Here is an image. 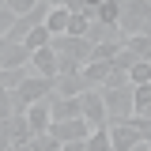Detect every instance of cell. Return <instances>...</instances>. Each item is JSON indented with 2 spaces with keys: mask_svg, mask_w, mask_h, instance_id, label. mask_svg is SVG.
Instances as JSON below:
<instances>
[{
  "mask_svg": "<svg viewBox=\"0 0 151 151\" xmlns=\"http://www.w3.org/2000/svg\"><path fill=\"white\" fill-rule=\"evenodd\" d=\"M102 98H106V121H110V125L132 121V113H136V102H132V83H129V87H110V91H102Z\"/></svg>",
  "mask_w": 151,
  "mask_h": 151,
  "instance_id": "obj_3",
  "label": "cell"
},
{
  "mask_svg": "<svg viewBox=\"0 0 151 151\" xmlns=\"http://www.w3.org/2000/svg\"><path fill=\"white\" fill-rule=\"evenodd\" d=\"M129 151H151V144H147V140H136V144H132Z\"/></svg>",
  "mask_w": 151,
  "mask_h": 151,
  "instance_id": "obj_31",
  "label": "cell"
},
{
  "mask_svg": "<svg viewBox=\"0 0 151 151\" xmlns=\"http://www.w3.org/2000/svg\"><path fill=\"white\" fill-rule=\"evenodd\" d=\"M53 45V53H57V76H76V72H83L87 64H91V42L87 38H72V34H60L49 42Z\"/></svg>",
  "mask_w": 151,
  "mask_h": 151,
  "instance_id": "obj_1",
  "label": "cell"
},
{
  "mask_svg": "<svg viewBox=\"0 0 151 151\" xmlns=\"http://www.w3.org/2000/svg\"><path fill=\"white\" fill-rule=\"evenodd\" d=\"M15 19H19V15L8 8V4H4V0H0V34H8V30L15 27Z\"/></svg>",
  "mask_w": 151,
  "mask_h": 151,
  "instance_id": "obj_25",
  "label": "cell"
},
{
  "mask_svg": "<svg viewBox=\"0 0 151 151\" xmlns=\"http://www.w3.org/2000/svg\"><path fill=\"white\" fill-rule=\"evenodd\" d=\"M136 140H140V132H136V125H132V121L110 125V147H113V151H129Z\"/></svg>",
  "mask_w": 151,
  "mask_h": 151,
  "instance_id": "obj_7",
  "label": "cell"
},
{
  "mask_svg": "<svg viewBox=\"0 0 151 151\" xmlns=\"http://www.w3.org/2000/svg\"><path fill=\"white\" fill-rule=\"evenodd\" d=\"M53 91H57V76H38V72H34V76H27V79L15 87V94L27 102V110H30L34 102H42V98H49Z\"/></svg>",
  "mask_w": 151,
  "mask_h": 151,
  "instance_id": "obj_4",
  "label": "cell"
},
{
  "mask_svg": "<svg viewBox=\"0 0 151 151\" xmlns=\"http://www.w3.org/2000/svg\"><path fill=\"white\" fill-rule=\"evenodd\" d=\"M110 87H129V72H121V68H113V72L106 76V83H102L98 91H110Z\"/></svg>",
  "mask_w": 151,
  "mask_h": 151,
  "instance_id": "obj_24",
  "label": "cell"
},
{
  "mask_svg": "<svg viewBox=\"0 0 151 151\" xmlns=\"http://www.w3.org/2000/svg\"><path fill=\"white\" fill-rule=\"evenodd\" d=\"M27 121H30V132H45V129H49V121H53V117H49V102H45V98L34 102V106L27 110Z\"/></svg>",
  "mask_w": 151,
  "mask_h": 151,
  "instance_id": "obj_13",
  "label": "cell"
},
{
  "mask_svg": "<svg viewBox=\"0 0 151 151\" xmlns=\"http://www.w3.org/2000/svg\"><path fill=\"white\" fill-rule=\"evenodd\" d=\"M4 4H8V8H12V12H15V15H27V12H30V8H34L38 0H4Z\"/></svg>",
  "mask_w": 151,
  "mask_h": 151,
  "instance_id": "obj_26",
  "label": "cell"
},
{
  "mask_svg": "<svg viewBox=\"0 0 151 151\" xmlns=\"http://www.w3.org/2000/svg\"><path fill=\"white\" fill-rule=\"evenodd\" d=\"M0 151H15L12 147V136H8V121H0Z\"/></svg>",
  "mask_w": 151,
  "mask_h": 151,
  "instance_id": "obj_28",
  "label": "cell"
},
{
  "mask_svg": "<svg viewBox=\"0 0 151 151\" xmlns=\"http://www.w3.org/2000/svg\"><path fill=\"white\" fill-rule=\"evenodd\" d=\"M30 64H34L38 76H57V53H53V45L34 49V53H30Z\"/></svg>",
  "mask_w": 151,
  "mask_h": 151,
  "instance_id": "obj_10",
  "label": "cell"
},
{
  "mask_svg": "<svg viewBox=\"0 0 151 151\" xmlns=\"http://www.w3.org/2000/svg\"><path fill=\"white\" fill-rule=\"evenodd\" d=\"M87 151H113L110 147V129H91V136H87Z\"/></svg>",
  "mask_w": 151,
  "mask_h": 151,
  "instance_id": "obj_21",
  "label": "cell"
},
{
  "mask_svg": "<svg viewBox=\"0 0 151 151\" xmlns=\"http://www.w3.org/2000/svg\"><path fill=\"white\" fill-rule=\"evenodd\" d=\"M49 42H53V34H49V30H45V23H42V27H34V30H30V34L23 38V45H27V49H30V53H34V49H42V45H49Z\"/></svg>",
  "mask_w": 151,
  "mask_h": 151,
  "instance_id": "obj_19",
  "label": "cell"
},
{
  "mask_svg": "<svg viewBox=\"0 0 151 151\" xmlns=\"http://www.w3.org/2000/svg\"><path fill=\"white\" fill-rule=\"evenodd\" d=\"M110 72H113V60H91V64L83 68V79H87V87L98 91V87L106 83V76H110Z\"/></svg>",
  "mask_w": 151,
  "mask_h": 151,
  "instance_id": "obj_12",
  "label": "cell"
},
{
  "mask_svg": "<svg viewBox=\"0 0 151 151\" xmlns=\"http://www.w3.org/2000/svg\"><path fill=\"white\" fill-rule=\"evenodd\" d=\"M94 19H98V23L117 27V19H121V4H117V0H102V4L94 8Z\"/></svg>",
  "mask_w": 151,
  "mask_h": 151,
  "instance_id": "obj_17",
  "label": "cell"
},
{
  "mask_svg": "<svg viewBox=\"0 0 151 151\" xmlns=\"http://www.w3.org/2000/svg\"><path fill=\"white\" fill-rule=\"evenodd\" d=\"M121 45H125L136 60H151V34H129Z\"/></svg>",
  "mask_w": 151,
  "mask_h": 151,
  "instance_id": "obj_14",
  "label": "cell"
},
{
  "mask_svg": "<svg viewBox=\"0 0 151 151\" xmlns=\"http://www.w3.org/2000/svg\"><path fill=\"white\" fill-rule=\"evenodd\" d=\"M49 132H53L60 144H68V140H87V136H91V125H87L83 117H72V121H49Z\"/></svg>",
  "mask_w": 151,
  "mask_h": 151,
  "instance_id": "obj_6",
  "label": "cell"
},
{
  "mask_svg": "<svg viewBox=\"0 0 151 151\" xmlns=\"http://www.w3.org/2000/svg\"><path fill=\"white\" fill-rule=\"evenodd\" d=\"M79 106H83V121L91 125V129H110V121H106V98L102 91H83L79 94Z\"/></svg>",
  "mask_w": 151,
  "mask_h": 151,
  "instance_id": "obj_5",
  "label": "cell"
},
{
  "mask_svg": "<svg viewBox=\"0 0 151 151\" xmlns=\"http://www.w3.org/2000/svg\"><path fill=\"white\" fill-rule=\"evenodd\" d=\"M8 117H12V91L0 87V121H8Z\"/></svg>",
  "mask_w": 151,
  "mask_h": 151,
  "instance_id": "obj_27",
  "label": "cell"
},
{
  "mask_svg": "<svg viewBox=\"0 0 151 151\" xmlns=\"http://www.w3.org/2000/svg\"><path fill=\"white\" fill-rule=\"evenodd\" d=\"M60 8H68V12L76 15V12H83V0H60Z\"/></svg>",
  "mask_w": 151,
  "mask_h": 151,
  "instance_id": "obj_30",
  "label": "cell"
},
{
  "mask_svg": "<svg viewBox=\"0 0 151 151\" xmlns=\"http://www.w3.org/2000/svg\"><path fill=\"white\" fill-rule=\"evenodd\" d=\"M121 4V34H151V0H117Z\"/></svg>",
  "mask_w": 151,
  "mask_h": 151,
  "instance_id": "obj_2",
  "label": "cell"
},
{
  "mask_svg": "<svg viewBox=\"0 0 151 151\" xmlns=\"http://www.w3.org/2000/svg\"><path fill=\"white\" fill-rule=\"evenodd\" d=\"M8 136H12V147H27L30 144V121H27V113H12L8 117Z\"/></svg>",
  "mask_w": 151,
  "mask_h": 151,
  "instance_id": "obj_8",
  "label": "cell"
},
{
  "mask_svg": "<svg viewBox=\"0 0 151 151\" xmlns=\"http://www.w3.org/2000/svg\"><path fill=\"white\" fill-rule=\"evenodd\" d=\"M87 42H91V45H102V42H121V27H110V23H98V19H91V27H87Z\"/></svg>",
  "mask_w": 151,
  "mask_h": 151,
  "instance_id": "obj_9",
  "label": "cell"
},
{
  "mask_svg": "<svg viewBox=\"0 0 151 151\" xmlns=\"http://www.w3.org/2000/svg\"><path fill=\"white\" fill-rule=\"evenodd\" d=\"M68 19H72V12L57 4V8H49V15H45V30H49V34H53V38H60V34H68Z\"/></svg>",
  "mask_w": 151,
  "mask_h": 151,
  "instance_id": "obj_11",
  "label": "cell"
},
{
  "mask_svg": "<svg viewBox=\"0 0 151 151\" xmlns=\"http://www.w3.org/2000/svg\"><path fill=\"white\" fill-rule=\"evenodd\" d=\"M98 4H102V0H83V8H98Z\"/></svg>",
  "mask_w": 151,
  "mask_h": 151,
  "instance_id": "obj_32",
  "label": "cell"
},
{
  "mask_svg": "<svg viewBox=\"0 0 151 151\" xmlns=\"http://www.w3.org/2000/svg\"><path fill=\"white\" fill-rule=\"evenodd\" d=\"M129 83L132 87H144V83H151V60H136L129 68Z\"/></svg>",
  "mask_w": 151,
  "mask_h": 151,
  "instance_id": "obj_20",
  "label": "cell"
},
{
  "mask_svg": "<svg viewBox=\"0 0 151 151\" xmlns=\"http://www.w3.org/2000/svg\"><path fill=\"white\" fill-rule=\"evenodd\" d=\"M132 102H136V113H144L151 106V83H144V87H132Z\"/></svg>",
  "mask_w": 151,
  "mask_h": 151,
  "instance_id": "obj_23",
  "label": "cell"
},
{
  "mask_svg": "<svg viewBox=\"0 0 151 151\" xmlns=\"http://www.w3.org/2000/svg\"><path fill=\"white\" fill-rule=\"evenodd\" d=\"M27 76H30V68H27V64H23V68H0V87H4V91H15Z\"/></svg>",
  "mask_w": 151,
  "mask_h": 151,
  "instance_id": "obj_16",
  "label": "cell"
},
{
  "mask_svg": "<svg viewBox=\"0 0 151 151\" xmlns=\"http://www.w3.org/2000/svg\"><path fill=\"white\" fill-rule=\"evenodd\" d=\"M27 147H30V151H60V140H57L53 132L45 129V132H34V136H30V144H27Z\"/></svg>",
  "mask_w": 151,
  "mask_h": 151,
  "instance_id": "obj_18",
  "label": "cell"
},
{
  "mask_svg": "<svg viewBox=\"0 0 151 151\" xmlns=\"http://www.w3.org/2000/svg\"><path fill=\"white\" fill-rule=\"evenodd\" d=\"M45 4H49V8H57V4H60V0H45Z\"/></svg>",
  "mask_w": 151,
  "mask_h": 151,
  "instance_id": "obj_33",
  "label": "cell"
},
{
  "mask_svg": "<svg viewBox=\"0 0 151 151\" xmlns=\"http://www.w3.org/2000/svg\"><path fill=\"white\" fill-rule=\"evenodd\" d=\"M83 91H91L87 79H83V72H76V76H57V94H83Z\"/></svg>",
  "mask_w": 151,
  "mask_h": 151,
  "instance_id": "obj_15",
  "label": "cell"
},
{
  "mask_svg": "<svg viewBox=\"0 0 151 151\" xmlns=\"http://www.w3.org/2000/svg\"><path fill=\"white\" fill-rule=\"evenodd\" d=\"M60 151H87V140H68V144H60Z\"/></svg>",
  "mask_w": 151,
  "mask_h": 151,
  "instance_id": "obj_29",
  "label": "cell"
},
{
  "mask_svg": "<svg viewBox=\"0 0 151 151\" xmlns=\"http://www.w3.org/2000/svg\"><path fill=\"white\" fill-rule=\"evenodd\" d=\"M87 27H91V19L83 15V12H76V15L68 19V34H72V38H83V34H87Z\"/></svg>",
  "mask_w": 151,
  "mask_h": 151,
  "instance_id": "obj_22",
  "label": "cell"
}]
</instances>
